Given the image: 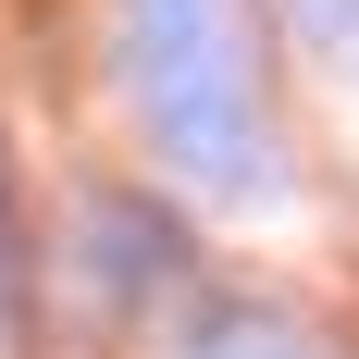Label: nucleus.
<instances>
[{
	"label": "nucleus",
	"instance_id": "2",
	"mask_svg": "<svg viewBox=\"0 0 359 359\" xmlns=\"http://www.w3.org/2000/svg\"><path fill=\"white\" fill-rule=\"evenodd\" d=\"M198 359H310V347H297L285 323H248V334H236V347H198Z\"/></svg>",
	"mask_w": 359,
	"mask_h": 359
},
{
	"label": "nucleus",
	"instance_id": "1",
	"mask_svg": "<svg viewBox=\"0 0 359 359\" xmlns=\"http://www.w3.org/2000/svg\"><path fill=\"white\" fill-rule=\"evenodd\" d=\"M124 62H137V111L149 149L186 161L211 186H248V100H236V37H223V0H137L124 25Z\"/></svg>",
	"mask_w": 359,
	"mask_h": 359
}]
</instances>
